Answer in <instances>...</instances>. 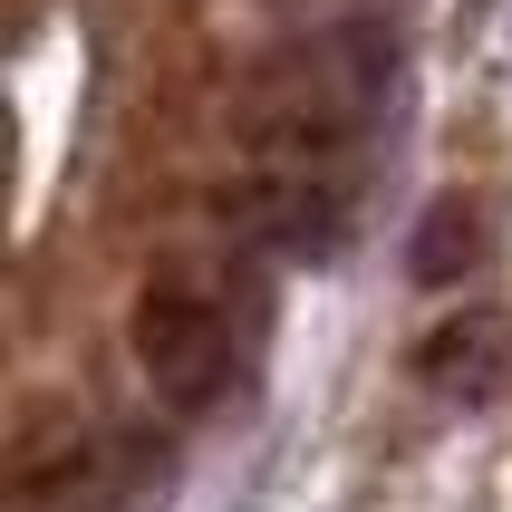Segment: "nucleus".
<instances>
[{"instance_id": "nucleus-3", "label": "nucleus", "mask_w": 512, "mask_h": 512, "mask_svg": "<svg viewBox=\"0 0 512 512\" xmlns=\"http://www.w3.org/2000/svg\"><path fill=\"white\" fill-rule=\"evenodd\" d=\"M512 329L493 310H464V319H445L426 348H416V377H426L435 397H455V406H493L503 397V377H512Z\"/></svg>"}, {"instance_id": "nucleus-1", "label": "nucleus", "mask_w": 512, "mask_h": 512, "mask_svg": "<svg viewBox=\"0 0 512 512\" xmlns=\"http://www.w3.org/2000/svg\"><path fill=\"white\" fill-rule=\"evenodd\" d=\"M387 78H397L387 20H329V29H310V39H290L252 78L242 136H252L271 165H339L348 145H358V126L377 116Z\"/></svg>"}, {"instance_id": "nucleus-4", "label": "nucleus", "mask_w": 512, "mask_h": 512, "mask_svg": "<svg viewBox=\"0 0 512 512\" xmlns=\"http://www.w3.org/2000/svg\"><path fill=\"white\" fill-rule=\"evenodd\" d=\"M474 261H484V213H474V194H435L416 242H406V271L426 290H445L455 271H474Z\"/></svg>"}, {"instance_id": "nucleus-5", "label": "nucleus", "mask_w": 512, "mask_h": 512, "mask_svg": "<svg viewBox=\"0 0 512 512\" xmlns=\"http://www.w3.org/2000/svg\"><path fill=\"white\" fill-rule=\"evenodd\" d=\"M464 10H493V0H464Z\"/></svg>"}, {"instance_id": "nucleus-2", "label": "nucleus", "mask_w": 512, "mask_h": 512, "mask_svg": "<svg viewBox=\"0 0 512 512\" xmlns=\"http://www.w3.org/2000/svg\"><path fill=\"white\" fill-rule=\"evenodd\" d=\"M136 368H145V387H155L174 416L213 406V397H223V377H232L223 310H213L203 290H184V281H155L136 300Z\"/></svg>"}]
</instances>
